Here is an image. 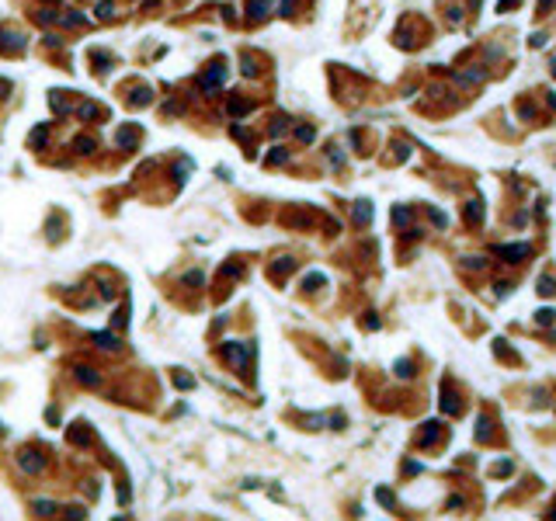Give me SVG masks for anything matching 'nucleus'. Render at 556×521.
I'll list each match as a JSON object with an SVG mask.
<instances>
[{
    "label": "nucleus",
    "instance_id": "4",
    "mask_svg": "<svg viewBox=\"0 0 556 521\" xmlns=\"http://www.w3.org/2000/svg\"><path fill=\"white\" fill-rule=\"evenodd\" d=\"M76 379H80V382H98V375H94V369H76Z\"/></svg>",
    "mask_w": 556,
    "mask_h": 521
},
{
    "label": "nucleus",
    "instance_id": "2",
    "mask_svg": "<svg viewBox=\"0 0 556 521\" xmlns=\"http://www.w3.org/2000/svg\"><path fill=\"white\" fill-rule=\"evenodd\" d=\"M98 14L108 21V18H115V4H111V0H101V4H98Z\"/></svg>",
    "mask_w": 556,
    "mask_h": 521
},
{
    "label": "nucleus",
    "instance_id": "5",
    "mask_svg": "<svg viewBox=\"0 0 556 521\" xmlns=\"http://www.w3.org/2000/svg\"><path fill=\"white\" fill-rule=\"evenodd\" d=\"M76 149H80V153H91V149H94V139H76Z\"/></svg>",
    "mask_w": 556,
    "mask_h": 521
},
{
    "label": "nucleus",
    "instance_id": "1",
    "mask_svg": "<svg viewBox=\"0 0 556 521\" xmlns=\"http://www.w3.org/2000/svg\"><path fill=\"white\" fill-rule=\"evenodd\" d=\"M115 143H118V146H126V149H129V146H132V143H136V129H122V132H118V136H115Z\"/></svg>",
    "mask_w": 556,
    "mask_h": 521
},
{
    "label": "nucleus",
    "instance_id": "8",
    "mask_svg": "<svg viewBox=\"0 0 556 521\" xmlns=\"http://www.w3.org/2000/svg\"><path fill=\"white\" fill-rule=\"evenodd\" d=\"M369 219V202H358V223Z\"/></svg>",
    "mask_w": 556,
    "mask_h": 521
},
{
    "label": "nucleus",
    "instance_id": "9",
    "mask_svg": "<svg viewBox=\"0 0 556 521\" xmlns=\"http://www.w3.org/2000/svg\"><path fill=\"white\" fill-rule=\"evenodd\" d=\"M35 507H38V514H52V504H49V500H38Z\"/></svg>",
    "mask_w": 556,
    "mask_h": 521
},
{
    "label": "nucleus",
    "instance_id": "6",
    "mask_svg": "<svg viewBox=\"0 0 556 521\" xmlns=\"http://www.w3.org/2000/svg\"><path fill=\"white\" fill-rule=\"evenodd\" d=\"M143 101H150V87H146V91H136V94H132V104H143Z\"/></svg>",
    "mask_w": 556,
    "mask_h": 521
},
{
    "label": "nucleus",
    "instance_id": "3",
    "mask_svg": "<svg viewBox=\"0 0 556 521\" xmlns=\"http://www.w3.org/2000/svg\"><path fill=\"white\" fill-rule=\"evenodd\" d=\"M264 7L268 0H251V18H264Z\"/></svg>",
    "mask_w": 556,
    "mask_h": 521
},
{
    "label": "nucleus",
    "instance_id": "7",
    "mask_svg": "<svg viewBox=\"0 0 556 521\" xmlns=\"http://www.w3.org/2000/svg\"><path fill=\"white\" fill-rule=\"evenodd\" d=\"M94 341H98V344H101V347H115V341H111V337H108V334H94Z\"/></svg>",
    "mask_w": 556,
    "mask_h": 521
}]
</instances>
